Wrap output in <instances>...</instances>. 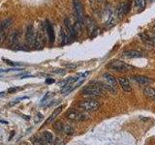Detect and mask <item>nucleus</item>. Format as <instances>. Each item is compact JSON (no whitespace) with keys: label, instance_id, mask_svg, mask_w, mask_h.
Listing matches in <instances>:
<instances>
[{"label":"nucleus","instance_id":"nucleus-1","mask_svg":"<svg viewBox=\"0 0 155 145\" xmlns=\"http://www.w3.org/2000/svg\"><path fill=\"white\" fill-rule=\"evenodd\" d=\"M82 93L83 95H87V96H102L104 95L105 90L98 84V82H95L94 84L90 83L89 85L83 88Z\"/></svg>","mask_w":155,"mask_h":145},{"label":"nucleus","instance_id":"nucleus-2","mask_svg":"<svg viewBox=\"0 0 155 145\" xmlns=\"http://www.w3.org/2000/svg\"><path fill=\"white\" fill-rule=\"evenodd\" d=\"M79 107L86 111H93V110H97L98 108L100 107V104L96 100L87 99L80 102L79 104Z\"/></svg>","mask_w":155,"mask_h":145},{"label":"nucleus","instance_id":"nucleus-3","mask_svg":"<svg viewBox=\"0 0 155 145\" xmlns=\"http://www.w3.org/2000/svg\"><path fill=\"white\" fill-rule=\"evenodd\" d=\"M66 117H67L69 120L80 122V121L86 120L88 118V115L86 113H84V112L79 111L77 109H70L67 111V113H66Z\"/></svg>","mask_w":155,"mask_h":145},{"label":"nucleus","instance_id":"nucleus-4","mask_svg":"<svg viewBox=\"0 0 155 145\" xmlns=\"http://www.w3.org/2000/svg\"><path fill=\"white\" fill-rule=\"evenodd\" d=\"M108 67L116 72H128L133 70L132 66H130L129 64H126L125 62H122V61H113L112 63L108 65Z\"/></svg>","mask_w":155,"mask_h":145},{"label":"nucleus","instance_id":"nucleus-5","mask_svg":"<svg viewBox=\"0 0 155 145\" xmlns=\"http://www.w3.org/2000/svg\"><path fill=\"white\" fill-rule=\"evenodd\" d=\"M73 7H74V14L77 17L78 22L80 23H83V4L80 0H73Z\"/></svg>","mask_w":155,"mask_h":145},{"label":"nucleus","instance_id":"nucleus-6","mask_svg":"<svg viewBox=\"0 0 155 145\" xmlns=\"http://www.w3.org/2000/svg\"><path fill=\"white\" fill-rule=\"evenodd\" d=\"M130 9H131L130 0H126V1H124V2H121L120 4L117 6V10H116L117 17H118L119 20H121L123 17H125L129 13Z\"/></svg>","mask_w":155,"mask_h":145},{"label":"nucleus","instance_id":"nucleus-7","mask_svg":"<svg viewBox=\"0 0 155 145\" xmlns=\"http://www.w3.org/2000/svg\"><path fill=\"white\" fill-rule=\"evenodd\" d=\"M143 42L151 46H155V32L154 31H145L140 34Z\"/></svg>","mask_w":155,"mask_h":145},{"label":"nucleus","instance_id":"nucleus-8","mask_svg":"<svg viewBox=\"0 0 155 145\" xmlns=\"http://www.w3.org/2000/svg\"><path fill=\"white\" fill-rule=\"evenodd\" d=\"M35 37H36V32L34 31L32 25H28L26 28V34H25V40L28 46H33L35 44Z\"/></svg>","mask_w":155,"mask_h":145},{"label":"nucleus","instance_id":"nucleus-9","mask_svg":"<svg viewBox=\"0 0 155 145\" xmlns=\"http://www.w3.org/2000/svg\"><path fill=\"white\" fill-rule=\"evenodd\" d=\"M43 31H45V25L42 27V29L38 32H36V37H35V44L34 46H36V49H42L44 46V43H45V39H44Z\"/></svg>","mask_w":155,"mask_h":145},{"label":"nucleus","instance_id":"nucleus-10","mask_svg":"<svg viewBox=\"0 0 155 145\" xmlns=\"http://www.w3.org/2000/svg\"><path fill=\"white\" fill-rule=\"evenodd\" d=\"M102 78L107 82V84L110 85V86H112L113 89L116 90L117 86H118V81L116 80V78H114L113 75L109 74V72H106V74H104V75H102Z\"/></svg>","mask_w":155,"mask_h":145},{"label":"nucleus","instance_id":"nucleus-11","mask_svg":"<svg viewBox=\"0 0 155 145\" xmlns=\"http://www.w3.org/2000/svg\"><path fill=\"white\" fill-rule=\"evenodd\" d=\"M45 28H46V32H47V35H48V38H49V41L50 44H53L54 42V30H53V27L51 23L50 22L49 20H46L45 22Z\"/></svg>","mask_w":155,"mask_h":145},{"label":"nucleus","instance_id":"nucleus-12","mask_svg":"<svg viewBox=\"0 0 155 145\" xmlns=\"http://www.w3.org/2000/svg\"><path fill=\"white\" fill-rule=\"evenodd\" d=\"M71 36H70L69 32L67 30L66 27H61V30H60V44L61 45H66L70 42L71 40Z\"/></svg>","mask_w":155,"mask_h":145},{"label":"nucleus","instance_id":"nucleus-13","mask_svg":"<svg viewBox=\"0 0 155 145\" xmlns=\"http://www.w3.org/2000/svg\"><path fill=\"white\" fill-rule=\"evenodd\" d=\"M20 31H15L9 37V44L12 46H18V42H20Z\"/></svg>","mask_w":155,"mask_h":145},{"label":"nucleus","instance_id":"nucleus-14","mask_svg":"<svg viewBox=\"0 0 155 145\" xmlns=\"http://www.w3.org/2000/svg\"><path fill=\"white\" fill-rule=\"evenodd\" d=\"M62 108H63V106H60V107H58L55 108V109L53 110V113L50 114V117L47 119V121L45 122V124H44V126L49 125V124H50V123H53V122L54 121V119L57 117V115L59 114L60 112L62 111ZM44 126H43V127H44Z\"/></svg>","mask_w":155,"mask_h":145},{"label":"nucleus","instance_id":"nucleus-15","mask_svg":"<svg viewBox=\"0 0 155 145\" xmlns=\"http://www.w3.org/2000/svg\"><path fill=\"white\" fill-rule=\"evenodd\" d=\"M42 139L44 141V144L45 145H53V133L50 132H44L42 135Z\"/></svg>","mask_w":155,"mask_h":145},{"label":"nucleus","instance_id":"nucleus-16","mask_svg":"<svg viewBox=\"0 0 155 145\" xmlns=\"http://www.w3.org/2000/svg\"><path fill=\"white\" fill-rule=\"evenodd\" d=\"M123 56L126 58H140V57H143V54L142 52L138 51V50L129 49V50H125L123 52Z\"/></svg>","mask_w":155,"mask_h":145},{"label":"nucleus","instance_id":"nucleus-17","mask_svg":"<svg viewBox=\"0 0 155 145\" xmlns=\"http://www.w3.org/2000/svg\"><path fill=\"white\" fill-rule=\"evenodd\" d=\"M143 94L150 101H155V89L150 86H146L143 89Z\"/></svg>","mask_w":155,"mask_h":145},{"label":"nucleus","instance_id":"nucleus-18","mask_svg":"<svg viewBox=\"0 0 155 145\" xmlns=\"http://www.w3.org/2000/svg\"><path fill=\"white\" fill-rule=\"evenodd\" d=\"M13 23V19L8 17V19H5L4 20L1 21L0 23V33H4V32L8 29Z\"/></svg>","mask_w":155,"mask_h":145},{"label":"nucleus","instance_id":"nucleus-19","mask_svg":"<svg viewBox=\"0 0 155 145\" xmlns=\"http://www.w3.org/2000/svg\"><path fill=\"white\" fill-rule=\"evenodd\" d=\"M118 81H119L120 86L122 87V89L124 90V91H126V92H131L132 91L130 82H129V80L126 78H119Z\"/></svg>","mask_w":155,"mask_h":145},{"label":"nucleus","instance_id":"nucleus-20","mask_svg":"<svg viewBox=\"0 0 155 145\" xmlns=\"http://www.w3.org/2000/svg\"><path fill=\"white\" fill-rule=\"evenodd\" d=\"M133 79H135L140 85H147L152 82L150 78L143 77V75H135V77H133Z\"/></svg>","mask_w":155,"mask_h":145},{"label":"nucleus","instance_id":"nucleus-21","mask_svg":"<svg viewBox=\"0 0 155 145\" xmlns=\"http://www.w3.org/2000/svg\"><path fill=\"white\" fill-rule=\"evenodd\" d=\"M87 30L89 32L91 37H94L96 35V32H97V27H96L95 22L90 19L88 20V22H87Z\"/></svg>","mask_w":155,"mask_h":145},{"label":"nucleus","instance_id":"nucleus-22","mask_svg":"<svg viewBox=\"0 0 155 145\" xmlns=\"http://www.w3.org/2000/svg\"><path fill=\"white\" fill-rule=\"evenodd\" d=\"M145 5H146L145 0H134V7L137 9L138 13L143 12L145 8Z\"/></svg>","mask_w":155,"mask_h":145},{"label":"nucleus","instance_id":"nucleus-23","mask_svg":"<svg viewBox=\"0 0 155 145\" xmlns=\"http://www.w3.org/2000/svg\"><path fill=\"white\" fill-rule=\"evenodd\" d=\"M74 127L72 125H70V124H64L63 126V130H62V133H64L65 135H73L74 133Z\"/></svg>","mask_w":155,"mask_h":145},{"label":"nucleus","instance_id":"nucleus-24","mask_svg":"<svg viewBox=\"0 0 155 145\" xmlns=\"http://www.w3.org/2000/svg\"><path fill=\"white\" fill-rule=\"evenodd\" d=\"M32 141H33V144H34V145H45V144H44V141L42 139L41 136H35L34 138L32 139Z\"/></svg>","mask_w":155,"mask_h":145},{"label":"nucleus","instance_id":"nucleus-25","mask_svg":"<svg viewBox=\"0 0 155 145\" xmlns=\"http://www.w3.org/2000/svg\"><path fill=\"white\" fill-rule=\"evenodd\" d=\"M63 126L64 124L62 123L61 121H58V122H55L54 125H53V128L57 130V132H62L63 130Z\"/></svg>","mask_w":155,"mask_h":145},{"label":"nucleus","instance_id":"nucleus-26","mask_svg":"<svg viewBox=\"0 0 155 145\" xmlns=\"http://www.w3.org/2000/svg\"><path fill=\"white\" fill-rule=\"evenodd\" d=\"M43 119V115L41 113H37L36 116H35V123H38L40 122Z\"/></svg>","mask_w":155,"mask_h":145},{"label":"nucleus","instance_id":"nucleus-27","mask_svg":"<svg viewBox=\"0 0 155 145\" xmlns=\"http://www.w3.org/2000/svg\"><path fill=\"white\" fill-rule=\"evenodd\" d=\"M6 63L8 65H11V66H14V67L20 66V64H18V63H14V62H12V61H10V60H6Z\"/></svg>","mask_w":155,"mask_h":145},{"label":"nucleus","instance_id":"nucleus-28","mask_svg":"<svg viewBox=\"0 0 155 145\" xmlns=\"http://www.w3.org/2000/svg\"><path fill=\"white\" fill-rule=\"evenodd\" d=\"M53 145H64V142H63V141H62L61 139L57 138L56 140H55V142H54Z\"/></svg>","mask_w":155,"mask_h":145},{"label":"nucleus","instance_id":"nucleus-29","mask_svg":"<svg viewBox=\"0 0 155 145\" xmlns=\"http://www.w3.org/2000/svg\"><path fill=\"white\" fill-rule=\"evenodd\" d=\"M50 96V93H47V94H46V96L44 97L43 99H42V101H41V104H43L44 103H45V102H46V100H48V98H49Z\"/></svg>","mask_w":155,"mask_h":145},{"label":"nucleus","instance_id":"nucleus-30","mask_svg":"<svg viewBox=\"0 0 155 145\" xmlns=\"http://www.w3.org/2000/svg\"><path fill=\"white\" fill-rule=\"evenodd\" d=\"M17 90H18V88H16V87H12V88H9L8 90H7V92L10 93V94H12L14 92H16Z\"/></svg>","mask_w":155,"mask_h":145},{"label":"nucleus","instance_id":"nucleus-31","mask_svg":"<svg viewBox=\"0 0 155 145\" xmlns=\"http://www.w3.org/2000/svg\"><path fill=\"white\" fill-rule=\"evenodd\" d=\"M53 82H54V79H53V78H47L46 79L47 84H51V83H53Z\"/></svg>","mask_w":155,"mask_h":145},{"label":"nucleus","instance_id":"nucleus-32","mask_svg":"<svg viewBox=\"0 0 155 145\" xmlns=\"http://www.w3.org/2000/svg\"><path fill=\"white\" fill-rule=\"evenodd\" d=\"M53 72H55V74H65V70H54Z\"/></svg>","mask_w":155,"mask_h":145},{"label":"nucleus","instance_id":"nucleus-33","mask_svg":"<svg viewBox=\"0 0 155 145\" xmlns=\"http://www.w3.org/2000/svg\"><path fill=\"white\" fill-rule=\"evenodd\" d=\"M102 1H103V0H90L91 3H93V2L94 3H101Z\"/></svg>","mask_w":155,"mask_h":145},{"label":"nucleus","instance_id":"nucleus-34","mask_svg":"<svg viewBox=\"0 0 155 145\" xmlns=\"http://www.w3.org/2000/svg\"><path fill=\"white\" fill-rule=\"evenodd\" d=\"M0 123H3V124H8V122H6L4 120H0Z\"/></svg>","mask_w":155,"mask_h":145},{"label":"nucleus","instance_id":"nucleus-35","mask_svg":"<svg viewBox=\"0 0 155 145\" xmlns=\"http://www.w3.org/2000/svg\"><path fill=\"white\" fill-rule=\"evenodd\" d=\"M150 1H154V0H150Z\"/></svg>","mask_w":155,"mask_h":145}]
</instances>
